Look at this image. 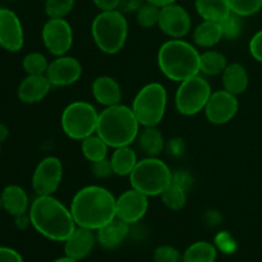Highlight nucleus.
Returning a JSON list of instances; mask_svg holds the SVG:
<instances>
[{
    "instance_id": "obj_1",
    "label": "nucleus",
    "mask_w": 262,
    "mask_h": 262,
    "mask_svg": "<svg viewBox=\"0 0 262 262\" xmlns=\"http://www.w3.org/2000/svg\"><path fill=\"white\" fill-rule=\"evenodd\" d=\"M71 212L77 227L96 232L117 217V199L105 187H83L74 194Z\"/></svg>"
},
{
    "instance_id": "obj_2",
    "label": "nucleus",
    "mask_w": 262,
    "mask_h": 262,
    "mask_svg": "<svg viewBox=\"0 0 262 262\" xmlns=\"http://www.w3.org/2000/svg\"><path fill=\"white\" fill-rule=\"evenodd\" d=\"M28 214L36 232L53 242H64L77 228L71 209L54 196L36 197Z\"/></svg>"
},
{
    "instance_id": "obj_3",
    "label": "nucleus",
    "mask_w": 262,
    "mask_h": 262,
    "mask_svg": "<svg viewBox=\"0 0 262 262\" xmlns=\"http://www.w3.org/2000/svg\"><path fill=\"white\" fill-rule=\"evenodd\" d=\"M200 53L183 38H170L158 51L161 73L174 82H182L200 74Z\"/></svg>"
},
{
    "instance_id": "obj_4",
    "label": "nucleus",
    "mask_w": 262,
    "mask_h": 262,
    "mask_svg": "<svg viewBox=\"0 0 262 262\" xmlns=\"http://www.w3.org/2000/svg\"><path fill=\"white\" fill-rule=\"evenodd\" d=\"M140 127L132 107L117 104L101 110L96 133L110 147L118 148L132 145L137 140Z\"/></svg>"
},
{
    "instance_id": "obj_5",
    "label": "nucleus",
    "mask_w": 262,
    "mask_h": 262,
    "mask_svg": "<svg viewBox=\"0 0 262 262\" xmlns=\"http://www.w3.org/2000/svg\"><path fill=\"white\" fill-rule=\"evenodd\" d=\"M91 35L100 51L114 55L122 51L128 38V20L119 9L101 10L94 18Z\"/></svg>"
},
{
    "instance_id": "obj_6",
    "label": "nucleus",
    "mask_w": 262,
    "mask_h": 262,
    "mask_svg": "<svg viewBox=\"0 0 262 262\" xmlns=\"http://www.w3.org/2000/svg\"><path fill=\"white\" fill-rule=\"evenodd\" d=\"M173 171L159 158L146 156L138 160L129 176L130 187L148 197L160 196L171 183Z\"/></svg>"
},
{
    "instance_id": "obj_7",
    "label": "nucleus",
    "mask_w": 262,
    "mask_h": 262,
    "mask_svg": "<svg viewBox=\"0 0 262 262\" xmlns=\"http://www.w3.org/2000/svg\"><path fill=\"white\" fill-rule=\"evenodd\" d=\"M168 92L159 82L145 84L132 102V110L142 127H158L165 117Z\"/></svg>"
},
{
    "instance_id": "obj_8",
    "label": "nucleus",
    "mask_w": 262,
    "mask_h": 262,
    "mask_svg": "<svg viewBox=\"0 0 262 262\" xmlns=\"http://www.w3.org/2000/svg\"><path fill=\"white\" fill-rule=\"evenodd\" d=\"M99 114L96 107L87 101H73L64 107L60 125L67 137L82 141L96 133Z\"/></svg>"
},
{
    "instance_id": "obj_9",
    "label": "nucleus",
    "mask_w": 262,
    "mask_h": 262,
    "mask_svg": "<svg viewBox=\"0 0 262 262\" xmlns=\"http://www.w3.org/2000/svg\"><path fill=\"white\" fill-rule=\"evenodd\" d=\"M212 94L211 86L205 77L197 76L179 82L176 94V107L179 114L192 117L206 107Z\"/></svg>"
},
{
    "instance_id": "obj_10",
    "label": "nucleus",
    "mask_w": 262,
    "mask_h": 262,
    "mask_svg": "<svg viewBox=\"0 0 262 262\" xmlns=\"http://www.w3.org/2000/svg\"><path fill=\"white\" fill-rule=\"evenodd\" d=\"M63 179V164L56 156H46L36 166L32 189L36 196H53Z\"/></svg>"
},
{
    "instance_id": "obj_11",
    "label": "nucleus",
    "mask_w": 262,
    "mask_h": 262,
    "mask_svg": "<svg viewBox=\"0 0 262 262\" xmlns=\"http://www.w3.org/2000/svg\"><path fill=\"white\" fill-rule=\"evenodd\" d=\"M41 36L45 48L54 56L67 55L73 45V30L66 18H49Z\"/></svg>"
},
{
    "instance_id": "obj_12",
    "label": "nucleus",
    "mask_w": 262,
    "mask_h": 262,
    "mask_svg": "<svg viewBox=\"0 0 262 262\" xmlns=\"http://www.w3.org/2000/svg\"><path fill=\"white\" fill-rule=\"evenodd\" d=\"M238 110L239 101L237 96L223 89L212 92L204 112L211 124L223 125L233 120Z\"/></svg>"
},
{
    "instance_id": "obj_13",
    "label": "nucleus",
    "mask_w": 262,
    "mask_h": 262,
    "mask_svg": "<svg viewBox=\"0 0 262 262\" xmlns=\"http://www.w3.org/2000/svg\"><path fill=\"white\" fill-rule=\"evenodd\" d=\"M158 27L170 38H183L192 28V18L188 10L182 5L174 4L163 7Z\"/></svg>"
},
{
    "instance_id": "obj_14",
    "label": "nucleus",
    "mask_w": 262,
    "mask_h": 262,
    "mask_svg": "<svg viewBox=\"0 0 262 262\" xmlns=\"http://www.w3.org/2000/svg\"><path fill=\"white\" fill-rule=\"evenodd\" d=\"M82 64L74 56H55L49 63L45 76L51 87H67L76 83L82 76Z\"/></svg>"
},
{
    "instance_id": "obj_15",
    "label": "nucleus",
    "mask_w": 262,
    "mask_h": 262,
    "mask_svg": "<svg viewBox=\"0 0 262 262\" xmlns=\"http://www.w3.org/2000/svg\"><path fill=\"white\" fill-rule=\"evenodd\" d=\"M148 210V196L135 188L123 192L117 199V217L132 225L142 220Z\"/></svg>"
},
{
    "instance_id": "obj_16",
    "label": "nucleus",
    "mask_w": 262,
    "mask_h": 262,
    "mask_svg": "<svg viewBox=\"0 0 262 262\" xmlns=\"http://www.w3.org/2000/svg\"><path fill=\"white\" fill-rule=\"evenodd\" d=\"M25 32L19 17L8 8H0V46L10 53L23 48Z\"/></svg>"
},
{
    "instance_id": "obj_17",
    "label": "nucleus",
    "mask_w": 262,
    "mask_h": 262,
    "mask_svg": "<svg viewBox=\"0 0 262 262\" xmlns=\"http://www.w3.org/2000/svg\"><path fill=\"white\" fill-rule=\"evenodd\" d=\"M64 253L76 261L86 258L97 243L96 233L87 228L77 227L74 232L64 241Z\"/></svg>"
},
{
    "instance_id": "obj_18",
    "label": "nucleus",
    "mask_w": 262,
    "mask_h": 262,
    "mask_svg": "<svg viewBox=\"0 0 262 262\" xmlns=\"http://www.w3.org/2000/svg\"><path fill=\"white\" fill-rule=\"evenodd\" d=\"M51 84L45 74L41 76H28L18 86V99L25 104H36L48 96Z\"/></svg>"
},
{
    "instance_id": "obj_19",
    "label": "nucleus",
    "mask_w": 262,
    "mask_h": 262,
    "mask_svg": "<svg viewBox=\"0 0 262 262\" xmlns=\"http://www.w3.org/2000/svg\"><path fill=\"white\" fill-rule=\"evenodd\" d=\"M92 96L102 106H113L122 101V87L117 79L110 76H100L95 78L91 86Z\"/></svg>"
},
{
    "instance_id": "obj_20",
    "label": "nucleus",
    "mask_w": 262,
    "mask_h": 262,
    "mask_svg": "<svg viewBox=\"0 0 262 262\" xmlns=\"http://www.w3.org/2000/svg\"><path fill=\"white\" fill-rule=\"evenodd\" d=\"M129 234V224L115 217L106 225L96 230L97 243L105 250H115L119 247Z\"/></svg>"
},
{
    "instance_id": "obj_21",
    "label": "nucleus",
    "mask_w": 262,
    "mask_h": 262,
    "mask_svg": "<svg viewBox=\"0 0 262 262\" xmlns=\"http://www.w3.org/2000/svg\"><path fill=\"white\" fill-rule=\"evenodd\" d=\"M222 83L224 90L235 96L246 92L250 84V76L246 67L241 63L228 64L222 74Z\"/></svg>"
},
{
    "instance_id": "obj_22",
    "label": "nucleus",
    "mask_w": 262,
    "mask_h": 262,
    "mask_svg": "<svg viewBox=\"0 0 262 262\" xmlns=\"http://www.w3.org/2000/svg\"><path fill=\"white\" fill-rule=\"evenodd\" d=\"M3 209L12 216H18L28 212L30 210V200L25 189L17 184H9L2 192Z\"/></svg>"
},
{
    "instance_id": "obj_23",
    "label": "nucleus",
    "mask_w": 262,
    "mask_h": 262,
    "mask_svg": "<svg viewBox=\"0 0 262 262\" xmlns=\"http://www.w3.org/2000/svg\"><path fill=\"white\" fill-rule=\"evenodd\" d=\"M136 141H138V146L143 154L150 158H159V155L165 150V140L158 127H143Z\"/></svg>"
},
{
    "instance_id": "obj_24",
    "label": "nucleus",
    "mask_w": 262,
    "mask_h": 262,
    "mask_svg": "<svg viewBox=\"0 0 262 262\" xmlns=\"http://www.w3.org/2000/svg\"><path fill=\"white\" fill-rule=\"evenodd\" d=\"M110 163H112V168L115 176L129 177L138 163L137 154L130 146L114 148L112 158H110Z\"/></svg>"
},
{
    "instance_id": "obj_25",
    "label": "nucleus",
    "mask_w": 262,
    "mask_h": 262,
    "mask_svg": "<svg viewBox=\"0 0 262 262\" xmlns=\"http://www.w3.org/2000/svg\"><path fill=\"white\" fill-rule=\"evenodd\" d=\"M196 12L202 20L222 22L232 13L228 0H194Z\"/></svg>"
},
{
    "instance_id": "obj_26",
    "label": "nucleus",
    "mask_w": 262,
    "mask_h": 262,
    "mask_svg": "<svg viewBox=\"0 0 262 262\" xmlns=\"http://www.w3.org/2000/svg\"><path fill=\"white\" fill-rule=\"evenodd\" d=\"M222 40L223 32L219 22L202 20L193 31V41L199 48L211 49Z\"/></svg>"
},
{
    "instance_id": "obj_27",
    "label": "nucleus",
    "mask_w": 262,
    "mask_h": 262,
    "mask_svg": "<svg viewBox=\"0 0 262 262\" xmlns=\"http://www.w3.org/2000/svg\"><path fill=\"white\" fill-rule=\"evenodd\" d=\"M227 56L214 49H207L200 55V74L205 76H219L227 68Z\"/></svg>"
},
{
    "instance_id": "obj_28",
    "label": "nucleus",
    "mask_w": 262,
    "mask_h": 262,
    "mask_svg": "<svg viewBox=\"0 0 262 262\" xmlns=\"http://www.w3.org/2000/svg\"><path fill=\"white\" fill-rule=\"evenodd\" d=\"M217 250L212 243L206 241L194 242L184 251L182 262H215Z\"/></svg>"
},
{
    "instance_id": "obj_29",
    "label": "nucleus",
    "mask_w": 262,
    "mask_h": 262,
    "mask_svg": "<svg viewBox=\"0 0 262 262\" xmlns=\"http://www.w3.org/2000/svg\"><path fill=\"white\" fill-rule=\"evenodd\" d=\"M110 146L97 133L89 136L81 141V150L90 163H97L107 158Z\"/></svg>"
},
{
    "instance_id": "obj_30",
    "label": "nucleus",
    "mask_w": 262,
    "mask_h": 262,
    "mask_svg": "<svg viewBox=\"0 0 262 262\" xmlns=\"http://www.w3.org/2000/svg\"><path fill=\"white\" fill-rule=\"evenodd\" d=\"M160 197L165 207L173 211H179L187 204V191L174 183H170V186L160 194Z\"/></svg>"
},
{
    "instance_id": "obj_31",
    "label": "nucleus",
    "mask_w": 262,
    "mask_h": 262,
    "mask_svg": "<svg viewBox=\"0 0 262 262\" xmlns=\"http://www.w3.org/2000/svg\"><path fill=\"white\" fill-rule=\"evenodd\" d=\"M160 10L161 8L158 5L147 2L143 3L140 9L136 12V20L138 26L142 28H152L158 26L160 19Z\"/></svg>"
},
{
    "instance_id": "obj_32",
    "label": "nucleus",
    "mask_w": 262,
    "mask_h": 262,
    "mask_svg": "<svg viewBox=\"0 0 262 262\" xmlns=\"http://www.w3.org/2000/svg\"><path fill=\"white\" fill-rule=\"evenodd\" d=\"M49 63L50 61L48 60V58L43 54L38 53V51H33V53L27 54L25 56L22 61V67L28 76H41V74L46 73Z\"/></svg>"
},
{
    "instance_id": "obj_33",
    "label": "nucleus",
    "mask_w": 262,
    "mask_h": 262,
    "mask_svg": "<svg viewBox=\"0 0 262 262\" xmlns=\"http://www.w3.org/2000/svg\"><path fill=\"white\" fill-rule=\"evenodd\" d=\"M219 23L220 27H222L223 38L224 40H237L243 31V17L233 12Z\"/></svg>"
},
{
    "instance_id": "obj_34",
    "label": "nucleus",
    "mask_w": 262,
    "mask_h": 262,
    "mask_svg": "<svg viewBox=\"0 0 262 262\" xmlns=\"http://www.w3.org/2000/svg\"><path fill=\"white\" fill-rule=\"evenodd\" d=\"M74 4L76 0H45V13L49 18H66Z\"/></svg>"
},
{
    "instance_id": "obj_35",
    "label": "nucleus",
    "mask_w": 262,
    "mask_h": 262,
    "mask_svg": "<svg viewBox=\"0 0 262 262\" xmlns=\"http://www.w3.org/2000/svg\"><path fill=\"white\" fill-rule=\"evenodd\" d=\"M230 10L241 17H251L262 9V0H228Z\"/></svg>"
},
{
    "instance_id": "obj_36",
    "label": "nucleus",
    "mask_w": 262,
    "mask_h": 262,
    "mask_svg": "<svg viewBox=\"0 0 262 262\" xmlns=\"http://www.w3.org/2000/svg\"><path fill=\"white\" fill-rule=\"evenodd\" d=\"M154 262H182V255L173 246H159L154 251Z\"/></svg>"
},
{
    "instance_id": "obj_37",
    "label": "nucleus",
    "mask_w": 262,
    "mask_h": 262,
    "mask_svg": "<svg viewBox=\"0 0 262 262\" xmlns=\"http://www.w3.org/2000/svg\"><path fill=\"white\" fill-rule=\"evenodd\" d=\"M92 174L97 179H106L110 176H113L114 171H113L110 159L106 158L101 161H97V163H92Z\"/></svg>"
},
{
    "instance_id": "obj_38",
    "label": "nucleus",
    "mask_w": 262,
    "mask_h": 262,
    "mask_svg": "<svg viewBox=\"0 0 262 262\" xmlns=\"http://www.w3.org/2000/svg\"><path fill=\"white\" fill-rule=\"evenodd\" d=\"M171 183L188 191L193 184V177L187 170H176L173 171V176H171Z\"/></svg>"
},
{
    "instance_id": "obj_39",
    "label": "nucleus",
    "mask_w": 262,
    "mask_h": 262,
    "mask_svg": "<svg viewBox=\"0 0 262 262\" xmlns=\"http://www.w3.org/2000/svg\"><path fill=\"white\" fill-rule=\"evenodd\" d=\"M250 53L255 60L262 63V30L257 31L250 41Z\"/></svg>"
},
{
    "instance_id": "obj_40",
    "label": "nucleus",
    "mask_w": 262,
    "mask_h": 262,
    "mask_svg": "<svg viewBox=\"0 0 262 262\" xmlns=\"http://www.w3.org/2000/svg\"><path fill=\"white\" fill-rule=\"evenodd\" d=\"M165 148L170 156H173V158H181V156L184 154L183 138H179V137L171 138V140H169L168 142H166Z\"/></svg>"
},
{
    "instance_id": "obj_41",
    "label": "nucleus",
    "mask_w": 262,
    "mask_h": 262,
    "mask_svg": "<svg viewBox=\"0 0 262 262\" xmlns=\"http://www.w3.org/2000/svg\"><path fill=\"white\" fill-rule=\"evenodd\" d=\"M145 2L146 0H120L118 9L124 14H132V13L136 14V12Z\"/></svg>"
},
{
    "instance_id": "obj_42",
    "label": "nucleus",
    "mask_w": 262,
    "mask_h": 262,
    "mask_svg": "<svg viewBox=\"0 0 262 262\" xmlns=\"http://www.w3.org/2000/svg\"><path fill=\"white\" fill-rule=\"evenodd\" d=\"M0 262H25L19 252L10 247L0 246Z\"/></svg>"
},
{
    "instance_id": "obj_43",
    "label": "nucleus",
    "mask_w": 262,
    "mask_h": 262,
    "mask_svg": "<svg viewBox=\"0 0 262 262\" xmlns=\"http://www.w3.org/2000/svg\"><path fill=\"white\" fill-rule=\"evenodd\" d=\"M120 0H92L95 5L101 10H113L118 9Z\"/></svg>"
},
{
    "instance_id": "obj_44",
    "label": "nucleus",
    "mask_w": 262,
    "mask_h": 262,
    "mask_svg": "<svg viewBox=\"0 0 262 262\" xmlns=\"http://www.w3.org/2000/svg\"><path fill=\"white\" fill-rule=\"evenodd\" d=\"M14 224H15V227H17L18 229H20V230L27 229V228L31 225L30 214H28V212H26V214L14 216Z\"/></svg>"
},
{
    "instance_id": "obj_45",
    "label": "nucleus",
    "mask_w": 262,
    "mask_h": 262,
    "mask_svg": "<svg viewBox=\"0 0 262 262\" xmlns=\"http://www.w3.org/2000/svg\"><path fill=\"white\" fill-rule=\"evenodd\" d=\"M146 2L163 8V7H166V5L174 4V3H177V0H146Z\"/></svg>"
},
{
    "instance_id": "obj_46",
    "label": "nucleus",
    "mask_w": 262,
    "mask_h": 262,
    "mask_svg": "<svg viewBox=\"0 0 262 262\" xmlns=\"http://www.w3.org/2000/svg\"><path fill=\"white\" fill-rule=\"evenodd\" d=\"M9 137V128L5 124H0V143L5 142Z\"/></svg>"
},
{
    "instance_id": "obj_47",
    "label": "nucleus",
    "mask_w": 262,
    "mask_h": 262,
    "mask_svg": "<svg viewBox=\"0 0 262 262\" xmlns=\"http://www.w3.org/2000/svg\"><path fill=\"white\" fill-rule=\"evenodd\" d=\"M51 262H79V261L73 260V258L68 257V256H64V257H59V258H56V260H54Z\"/></svg>"
},
{
    "instance_id": "obj_48",
    "label": "nucleus",
    "mask_w": 262,
    "mask_h": 262,
    "mask_svg": "<svg viewBox=\"0 0 262 262\" xmlns=\"http://www.w3.org/2000/svg\"><path fill=\"white\" fill-rule=\"evenodd\" d=\"M3 209V200H2V194H0V210Z\"/></svg>"
},
{
    "instance_id": "obj_49",
    "label": "nucleus",
    "mask_w": 262,
    "mask_h": 262,
    "mask_svg": "<svg viewBox=\"0 0 262 262\" xmlns=\"http://www.w3.org/2000/svg\"><path fill=\"white\" fill-rule=\"evenodd\" d=\"M0 154H2V143H0Z\"/></svg>"
},
{
    "instance_id": "obj_50",
    "label": "nucleus",
    "mask_w": 262,
    "mask_h": 262,
    "mask_svg": "<svg viewBox=\"0 0 262 262\" xmlns=\"http://www.w3.org/2000/svg\"><path fill=\"white\" fill-rule=\"evenodd\" d=\"M43 2H45V0H43Z\"/></svg>"
}]
</instances>
